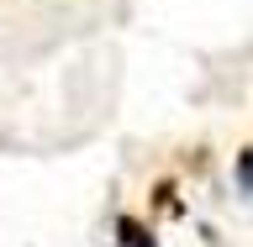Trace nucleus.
I'll return each instance as SVG.
<instances>
[{
	"label": "nucleus",
	"mask_w": 253,
	"mask_h": 247,
	"mask_svg": "<svg viewBox=\"0 0 253 247\" xmlns=\"http://www.w3.org/2000/svg\"><path fill=\"white\" fill-rule=\"evenodd\" d=\"M116 242H122V247H158V237L148 232L137 216H122V221H116Z\"/></svg>",
	"instance_id": "1"
},
{
	"label": "nucleus",
	"mask_w": 253,
	"mask_h": 247,
	"mask_svg": "<svg viewBox=\"0 0 253 247\" xmlns=\"http://www.w3.org/2000/svg\"><path fill=\"white\" fill-rule=\"evenodd\" d=\"M237 184L253 195V147H243V153H237Z\"/></svg>",
	"instance_id": "2"
}]
</instances>
